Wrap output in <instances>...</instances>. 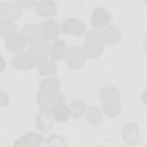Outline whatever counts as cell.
I'll list each match as a JSON object with an SVG mask.
<instances>
[{
	"label": "cell",
	"instance_id": "1",
	"mask_svg": "<svg viewBox=\"0 0 147 147\" xmlns=\"http://www.w3.org/2000/svg\"><path fill=\"white\" fill-rule=\"evenodd\" d=\"M100 101L102 102V110L109 117H116L122 111L121 93L116 87L107 86L100 91Z\"/></svg>",
	"mask_w": 147,
	"mask_h": 147
},
{
	"label": "cell",
	"instance_id": "2",
	"mask_svg": "<svg viewBox=\"0 0 147 147\" xmlns=\"http://www.w3.org/2000/svg\"><path fill=\"white\" fill-rule=\"evenodd\" d=\"M103 44H105V40H103V36L101 31L96 29L88 31L86 34L85 42L83 45V51H84L85 56L91 60L98 59L102 54Z\"/></svg>",
	"mask_w": 147,
	"mask_h": 147
},
{
	"label": "cell",
	"instance_id": "3",
	"mask_svg": "<svg viewBox=\"0 0 147 147\" xmlns=\"http://www.w3.org/2000/svg\"><path fill=\"white\" fill-rule=\"evenodd\" d=\"M39 60L31 52H21L11 60V64L17 70H29L38 67Z\"/></svg>",
	"mask_w": 147,
	"mask_h": 147
},
{
	"label": "cell",
	"instance_id": "4",
	"mask_svg": "<svg viewBox=\"0 0 147 147\" xmlns=\"http://www.w3.org/2000/svg\"><path fill=\"white\" fill-rule=\"evenodd\" d=\"M63 101H64V96L59 92H39L37 96V103L42 110L51 111L56 103Z\"/></svg>",
	"mask_w": 147,
	"mask_h": 147
},
{
	"label": "cell",
	"instance_id": "5",
	"mask_svg": "<svg viewBox=\"0 0 147 147\" xmlns=\"http://www.w3.org/2000/svg\"><path fill=\"white\" fill-rule=\"evenodd\" d=\"M61 32L63 34L79 37L85 32V25L80 21H78L76 18H68V20L62 22Z\"/></svg>",
	"mask_w": 147,
	"mask_h": 147
},
{
	"label": "cell",
	"instance_id": "6",
	"mask_svg": "<svg viewBox=\"0 0 147 147\" xmlns=\"http://www.w3.org/2000/svg\"><path fill=\"white\" fill-rule=\"evenodd\" d=\"M122 139L127 145H137L140 140V132L138 129V125L134 123H126L122 127Z\"/></svg>",
	"mask_w": 147,
	"mask_h": 147
},
{
	"label": "cell",
	"instance_id": "7",
	"mask_svg": "<svg viewBox=\"0 0 147 147\" xmlns=\"http://www.w3.org/2000/svg\"><path fill=\"white\" fill-rule=\"evenodd\" d=\"M86 56L84 54L83 48L79 47H72L69 49L67 55V64L70 69H79L85 64Z\"/></svg>",
	"mask_w": 147,
	"mask_h": 147
},
{
	"label": "cell",
	"instance_id": "8",
	"mask_svg": "<svg viewBox=\"0 0 147 147\" xmlns=\"http://www.w3.org/2000/svg\"><path fill=\"white\" fill-rule=\"evenodd\" d=\"M36 13L45 18H49L56 15L57 13V5L54 0H39L36 6Z\"/></svg>",
	"mask_w": 147,
	"mask_h": 147
},
{
	"label": "cell",
	"instance_id": "9",
	"mask_svg": "<svg viewBox=\"0 0 147 147\" xmlns=\"http://www.w3.org/2000/svg\"><path fill=\"white\" fill-rule=\"evenodd\" d=\"M111 21L110 13L102 7L95 8L91 15V24L94 28H105L107 26Z\"/></svg>",
	"mask_w": 147,
	"mask_h": 147
},
{
	"label": "cell",
	"instance_id": "10",
	"mask_svg": "<svg viewBox=\"0 0 147 147\" xmlns=\"http://www.w3.org/2000/svg\"><path fill=\"white\" fill-rule=\"evenodd\" d=\"M45 141L44 137L37 132H28L15 141V147H34L40 146Z\"/></svg>",
	"mask_w": 147,
	"mask_h": 147
},
{
	"label": "cell",
	"instance_id": "11",
	"mask_svg": "<svg viewBox=\"0 0 147 147\" xmlns=\"http://www.w3.org/2000/svg\"><path fill=\"white\" fill-rule=\"evenodd\" d=\"M41 32L46 40H56L59 37V33L61 31V26H59L57 22L48 18L41 23Z\"/></svg>",
	"mask_w": 147,
	"mask_h": 147
},
{
	"label": "cell",
	"instance_id": "12",
	"mask_svg": "<svg viewBox=\"0 0 147 147\" xmlns=\"http://www.w3.org/2000/svg\"><path fill=\"white\" fill-rule=\"evenodd\" d=\"M25 42H26V40L22 36V33L14 32L9 37L6 38L5 45L8 51H10L13 53H21L25 47Z\"/></svg>",
	"mask_w": 147,
	"mask_h": 147
},
{
	"label": "cell",
	"instance_id": "13",
	"mask_svg": "<svg viewBox=\"0 0 147 147\" xmlns=\"http://www.w3.org/2000/svg\"><path fill=\"white\" fill-rule=\"evenodd\" d=\"M21 33L24 37V39L26 40V42H29V44H33V42L38 41L39 39L44 38L42 32H41V28L34 23H30V24L24 25Z\"/></svg>",
	"mask_w": 147,
	"mask_h": 147
},
{
	"label": "cell",
	"instance_id": "14",
	"mask_svg": "<svg viewBox=\"0 0 147 147\" xmlns=\"http://www.w3.org/2000/svg\"><path fill=\"white\" fill-rule=\"evenodd\" d=\"M48 40H46L45 38H41L39 39L38 41L33 42V44H30V51L39 61L41 60H45L48 55H49V46Z\"/></svg>",
	"mask_w": 147,
	"mask_h": 147
},
{
	"label": "cell",
	"instance_id": "15",
	"mask_svg": "<svg viewBox=\"0 0 147 147\" xmlns=\"http://www.w3.org/2000/svg\"><path fill=\"white\" fill-rule=\"evenodd\" d=\"M67 45L62 40H53L49 46V56L53 61H61L68 55Z\"/></svg>",
	"mask_w": 147,
	"mask_h": 147
},
{
	"label": "cell",
	"instance_id": "16",
	"mask_svg": "<svg viewBox=\"0 0 147 147\" xmlns=\"http://www.w3.org/2000/svg\"><path fill=\"white\" fill-rule=\"evenodd\" d=\"M103 40L108 45H116L122 40V32L116 25H107L102 31Z\"/></svg>",
	"mask_w": 147,
	"mask_h": 147
},
{
	"label": "cell",
	"instance_id": "17",
	"mask_svg": "<svg viewBox=\"0 0 147 147\" xmlns=\"http://www.w3.org/2000/svg\"><path fill=\"white\" fill-rule=\"evenodd\" d=\"M53 118L56 122H67L72 115H71V109L69 106H67L64 102H59L56 103L52 110H51Z\"/></svg>",
	"mask_w": 147,
	"mask_h": 147
},
{
	"label": "cell",
	"instance_id": "18",
	"mask_svg": "<svg viewBox=\"0 0 147 147\" xmlns=\"http://www.w3.org/2000/svg\"><path fill=\"white\" fill-rule=\"evenodd\" d=\"M0 13L2 17L10 18V20H17L21 16V8L10 2H1L0 5Z\"/></svg>",
	"mask_w": 147,
	"mask_h": 147
},
{
	"label": "cell",
	"instance_id": "19",
	"mask_svg": "<svg viewBox=\"0 0 147 147\" xmlns=\"http://www.w3.org/2000/svg\"><path fill=\"white\" fill-rule=\"evenodd\" d=\"M85 117H86L87 123L90 125H93V126L100 125L102 123V121H103L102 110L98 106H92V107L87 108L86 113H85Z\"/></svg>",
	"mask_w": 147,
	"mask_h": 147
},
{
	"label": "cell",
	"instance_id": "20",
	"mask_svg": "<svg viewBox=\"0 0 147 147\" xmlns=\"http://www.w3.org/2000/svg\"><path fill=\"white\" fill-rule=\"evenodd\" d=\"M52 113H49V110H42L36 116V125L39 130L41 131H48L52 125H53V121H52Z\"/></svg>",
	"mask_w": 147,
	"mask_h": 147
},
{
	"label": "cell",
	"instance_id": "21",
	"mask_svg": "<svg viewBox=\"0 0 147 147\" xmlns=\"http://www.w3.org/2000/svg\"><path fill=\"white\" fill-rule=\"evenodd\" d=\"M38 71L41 76H53L57 71L56 64L51 60H41L38 63Z\"/></svg>",
	"mask_w": 147,
	"mask_h": 147
},
{
	"label": "cell",
	"instance_id": "22",
	"mask_svg": "<svg viewBox=\"0 0 147 147\" xmlns=\"http://www.w3.org/2000/svg\"><path fill=\"white\" fill-rule=\"evenodd\" d=\"M60 80L56 77H49L46 79H42L40 82V92H59L60 90Z\"/></svg>",
	"mask_w": 147,
	"mask_h": 147
},
{
	"label": "cell",
	"instance_id": "23",
	"mask_svg": "<svg viewBox=\"0 0 147 147\" xmlns=\"http://www.w3.org/2000/svg\"><path fill=\"white\" fill-rule=\"evenodd\" d=\"M15 29H16V25L13 20L6 18V17H2L0 20V36L2 38L6 39L7 37H9L11 33L15 32Z\"/></svg>",
	"mask_w": 147,
	"mask_h": 147
},
{
	"label": "cell",
	"instance_id": "24",
	"mask_svg": "<svg viewBox=\"0 0 147 147\" xmlns=\"http://www.w3.org/2000/svg\"><path fill=\"white\" fill-rule=\"evenodd\" d=\"M70 109H71V115L74 117H76V118H79V117H82L86 113L87 108H86V105H85V102L83 100L76 99V100H74L71 102Z\"/></svg>",
	"mask_w": 147,
	"mask_h": 147
},
{
	"label": "cell",
	"instance_id": "25",
	"mask_svg": "<svg viewBox=\"0 0 147 147\" xmlns=\"http://www.w3.org/2000/svg\"><path fill=\"white\" fill-rule=\"evenodd\" d=\"M47 145L51 146V147H62V146H65V141L62 139V137L57 136V134H52L49 137V139L47 140Z\"/></svg>",
	"mask_w": 147,
	"mask_h": 147
},
{
	"label": "cell",
	"instance_id": "26",
	"mask_svg": "<svg viewBox=\"0 0 147 147\" xmlns=\"http://www.w3.org/2000/svg\"><path fill=\"white\" fill-rule=\"evenodd\" d=\"M38 1L39 0H16V5L21 9H30L33 6H36Z\"/></svg>",
	"mask_w": 147,
	"mask_h": 147
},
{
	"label": "cell",
	"instance_id": "27",
	"mask_svg": "<svg viewBox=\"0 0 147 147\" xmlns=\"http://www.w3.org/2000/svg\"><path fill=\"white\" fill-rule=\"evenodd\" d=\"M6 103H7V94H6L5 91H2V93H1V106L3 107V106H6Z\"/></svg>",
	"mask_w": 147,
	"mask_h": 147
},
{
	"label": "cell",
	"instance_id": "28",
	"mask_svg": "<svg viewBox=\"0 0 147 147\" xmlns=\"http://www.w3.org/2000/svg\"><path fill=\"white\" fill-rule=\"evenodd\" d=\"M141 99H142V102H144L145 105H147V90L144 91V93H142V95H141Z\"/></svg>",
	"mask_w": 147,
	"mask_h": 147
},
{
	"label": "cell",
	"instance_id": "29",
	"mask_svg": "<svg viewBox=\"0 0 147 147\" xmlns=\"http://www.w3.org/2000/svg\"><path fill=\"white\" fill-rule=\"evenodd\" d=\"M3 69H5V60L1 59V71H3Z\"/></svg>",
	"mask_w": 147,
	"mask_h": 147
},
{
	"label": "cell",
	"instance_id": "30",
	"mask_svg": "<svg viewBox=\"0 0 147 147\" xmlns=\"http://www.w3.org/2000/svg\"><path fill=\"white\" fill-rule=\"evenodd\" d=\"M144 51H145V53L147 54V40H146L145 44H144Z\"/></svg>",
	"mask_w": 147,
	"mask_h": 147
},
{
	"label": "cell",
	"instance_id": "31",
	"mask_svg": "<svg viewBox=\"0 0 147 147\" xmlns=\"http://www.w3.org/2000/svg\"><path fill=\"white\" fill-rule=\"evenodd\" d=\"M141 1H142V2H146V3H147V0H141Z\"/></svg>",
	"mask_w": 147,
	"mask_h": 147
}]
</instances>
